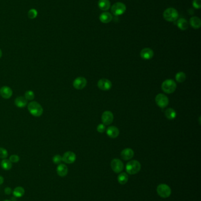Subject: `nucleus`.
<instances>
[{"label":"nucleus","mask_w":201,"mask_h":201,"mask_svg":"<svg viewBox=\"0 0 201 201\" xmlns=\"http://www.w3.org/2000/svg\"><path fill=\"white\" fill-rule=\"evenodd\" d=\"M171 188L166 184H160L157 187V193L160 197L167 198L171 195Z\"/></svg>","instance_id":"39448f33"},{"label":"nucleus","mask_w":201,"mask_h":201,"mask_svg":"<svg viewBox=\"0 0 201 201\" xmlns=\"http://www.w3.org/2000/svg\"><path fill=\"white\" fill-rule=\"evenodd\" d=\"M111 168L115 173H120L124 169L123 162L119 159H113L111 162Z\"/></svg>","instance_id":"6e6552de"},{"label":"nucleus","mask_w":201,"mask_h":201,"mask_svg":"<svg viewBox=\"0 0 201 201\" xmlns=\"http://www.w3.org/2000/svg\"><path fill=\"white\" fill-rule=\"evenodd\" d=\"M73 85L74 88L76 90H82L87 85V80L85 78L80 76L76 78L73 83Z\"/></svg>","instance_id":"f8f14e48"},{"label":"nucleus","mask_w":201,"mask_h":201,"mask_svg":"<svg viewBox=\"0 0 201 201\" xmlns=\"http://www.w3.org/2000/svg\"><path fill=\"white\" fill-rule=\"evenodd\" d=\"M4 201H11L10 200H8V199H7V200H4Z\"/></svg>","instance_id":"4c0bfd02"},{"label":"nucleus","mask_w":201,"mask_h":201,"mask_svg":"<svg viewBox=\"0 0 201 201\" xmlns=\"http://www.w3.org/2000/svg\"><path fill=\"white\" fill-rule=\"evenodd\" d=\"M126 10V7L123 3L118 2L114 3L111 8V11L116 16H119L123 14Z\"/></svg>","instance_id":"423d86ee"},{"label":"nucleus","mask_w":201,"mask_h":201,"mask_svg":"<svg viewBox=\"0 0 201 201\" xmlns=\"http://www.w3.org/2000/svg\"><path fill=\"white\" fill-rule=\"evenodd\" d=\"M12 162L9 159H4L1 162V167L6 171L10 170L12 168Z\"/></svg>","instance_id":"393cba45"},{"label":"nucleus","mask_w":201,"mask_h":201,"mask_svg":"<svg viewBox=\"0 0 201 201\" xmlns=\"http://www.w3.org/2000/svg\"><path fill=\"white\" fill-rule=\"evenodd\" d=\"M155 101L157 105L162 108L166 107L169 103V99L162 94H159L156 95L155 98Z\"/></svg>","instance_id":"0eeeda50"},{"label":"nucleus","mask_w":201,"mask_h":201,"mask_svg":"<svg viewBox=\"0 0 201 201\" xmlns=\"http://www.w3.org/2000/svg\"><path fill=\"white\" fill-rule=\"evenodd\" d=\"M190 25L195 29H199L201 27V21L200 18L198 17H193L190 19Z\"/></svg>","instance_id":"412c9836"},{"label":"nucleus","mask_w":201,"mask_h":201,"mask_svg":"<svg viewBox=\"0 0 201 201\" xmlns=\"http://www.w3.org/2000/svg\"><path fill=\"white\" fill-rule=\"evenodd\" d=\"M25 190L22 186L16 187L12 192V194L16 198H21L24 195Z\"/></svg>","instance_id":"5701e85b"},{"label":"nucleus","mask_w":201,"mask_h":201,"mask_svg":"<svg viewBox=\"0 0 201 201\" xmlns=\"http://www.w3.org/2000/svg\"><path fill=\"white\" fill-rule=\"evenodd\" d=\"M121 157L124 161L131 159L134 156V151L130 148H126L121 152Z\"/></svg>","instance_id":"2eb2a0df"},{"label":"nucleus","mask_w":201,"mask_h":201,"mask_svg":"<svg viewBox=\"0 0 201 201\" xmlns=\"http://www.w3.org/2000/svg\"><path fill=\"white\" fill-rule=\"evenodd\" d=\"M192 4L193 7L196 9H200L201 7V0H194Z\"/></svg>","instance_id":"473e14b6"},{"label":"nucleus","mask_w":201,"mask_h":201,"mask_svg":"<svg viewBox=\"0 0 201 201\" xmlns=\"http://www.w3.org/2000/svg\"><path fill=\"white\" fill-rule=\"evenodd\" d=\"M28 110L31 115L36 117L42 116L43 113V108L42 105L36 101H31L28 104Z\"/></svg>","instance_id":"f257e3e1"},{"label":"nucleus","mask_w":201,"mask_h":201,"mask_svg":"<svg viewBox=\"0 0 201 201\" xmlns=\"http://www.w3.org/2000/svg\"><path fill=\"white\" fill-rule=\"evenodd\" d=\"M106 133L110 138H116L119 135V130L116 126H109L107 129Z\"/></svg>","instance_id":"dca6fc26"},{"label":"nucleus","mask_w":201,"mask_h":201,"mask_svg":"<svg viewBox=\"0 0 201 201\" xmlns=\"http://www.w3.org/2000/svg\"><path fill=\"white\" fill-rule=\"evenodd\" d=\"M141 169V164L139 161L132 160L127 162L126 166L127 173L130 175H135L139 173Z\"/></svg>","instance_id":"f03ea898"},{"label":"nucleus","mask_w":201,"mask_h":201,"mask_svg":"<svg viewBox=\"0 0 201 201\" xmlns=\"http://www.w3.org/2000/svg\"><path fill=\"white\" fill-rule=\"evenodd\" d=\"M176 80L179 83L183 82L186 80V75L183 72H179L175 76Z\"/></svg>","instance_id":"bb28decb"},{"label":"nucleus","mask_w":201,"mask_h":201,"mask_svg":"<svg viewBox=\"0 0 201 201\" xmlns=\"http://www.w3.org/2000/svg\"><path fill=\"white\" fill-rule=\"evenodd\" d=\"M4 192L6 195H10L12 192V190L10 187H7L4 190Z\"/></svg>","instance_id":"f704fd0d"},{"label":"nucleus","mask_w":201,"mask_h":201,"mask_svg":"<svg viewBox=\"0 0 201 201\" xmlns=\"http://www.w3.org/2000/svg\"><path fill=\"white\" fill-rule=\"evenodd\" d=\"M162 90L167 94H172L176 89V84L172 80H166L162 84Z\"/></svg>","instance_id":"20e7f679"},{"label":"nucleus","mask_w":201,"mask_h":201,"mask_svg":"<svg viewBox=\"0 0 201 201\" xmlns=\"http://www.w3.org/2000/svg\"><path fill=\"white\" fill-rule=\"evenodd\" d=\"M8 152L6 149L3 148H0V158L1 159H6L8 157Z\"/></svg>","instance_id":"c756f323"},{"label":"nucleus","mask_w":201,"mask_h":201,"mask_svg":"<svg viewBox=\"0 0 201 201\" xmlns=\"http://www.w3.org/2000/svg\"><path fill=\"white\" fill-rule=\"evenodd\" d=\"M24 97L25 98V99L28 101H32L34 99V98L35 97V94L34 92L31 90H29V91H26L25 93V96Z\"/></svg>","instance_id":"cd10ccee"},{"label":"nucleus","mask_w":201,"mask_h":201,"mask_svg":"<svg viewBox=\"0 0 201 201\" xmlns=\"http://www.w3.org/2000/svg\"><path fill=\"white\" fill-rule=\"evenodd\" d=\"M4 179L2 176L0 175V185L4 183Z\"/></svg>","instance_id":"c9c22d12"},{"label":"nucleus","mask_w":201,"mask_h":201,"mask_svg":"<svg viewBox=\"0 0 201 201\" xmlns=\"http://www.w3.org/2000/svg\"><path fill=\"white\" fill-rule=\"evenodd\" d=\"M106 130V126L105 124H99L97 127V131L100 133H102V132H104Z\"/></svg>","instance_id":"72a5a7b5"},{"label":"nucleus","mask_w":201,"mask_h":201,"mask_svg":"<svg viewBox=\"0 0 201 201\" xmlns=\"http://www.w3.org/2000/svg\"><path fill=\"white\" fill-rule=\"evenodd\" d=\"M38 15V12L35 9H31L28 13V16L30 19H34Z\"/></svg>","instance_id":"c85d7f7f"},{"label":"nucleus","mask_w":201,"mask_h":201,"mask_svg":"<svg viewBox=\"0 0 201 201\" xmlns=\"http://www.w3.org/2000/svg\"><path fill=\"white\" fill-rule=\"evenodd\" d=\"M2 51H1V50L0 49V58L2 57Z\"/></svg>","instance_id":"e433bc0d"},{"label":"nucleus","mask_w":201,"mask_h":201,"mask_svg":"<svg viewBox=\"0 0 201 201\" xmlns=\"http://www.w3.org/2000/svg\"><path fill=\"white\" fill-rule=\"evenodd\" d=\"M165 116L167 119L169 120H174L176 116V111L172 108H168L165 111Z\"/></svg>","instance_id":"b1692460"},{"label":"nucleus","mask_w":201,"mask_h":201,"mask_svg":"<svg viewBox=\"0 0 201 201\" xmlns=\"http://www.w3.org/2000/svg\"><path fill=\"white\" fill-rule=\"evenodd\" d=\"M9 160L12 163H17L20 161V157L17 155H11Z\"/></svg>","instance_id":"2f4dec72"},{"label":"nucleus","mask_w":201,"mask_h":201,"mask_svg":"<svg viewBox=\"0 0 201 201\" xmlns=\"http://www.w3.org/2000/svg\"><path fill=\"white\" fill-rule=\"evenodd\" d=\"M97 86L102 91H108L112 88V84L110 81L105 78H103L98 81Z\"/></svg>","instance_id":"9d476101"},{"label":"nucleus","mask_w":201,"mask_h":201,"mask_svg":"<svg viewBox=\"0 0 201 201\" xmlns=\"http://www.w3.org/2000/svg\"><path fill=\"white\" fill-rule=\"evenodd\" d=\"M177 26L181 30H186L188 28V23L185 18H179L177 20Z\"/></svg>","instance_id":"4be33fe9"},{"label":"nucleus","mask_w":201,"mask_h":201,"mask_svg":"<svg viewBox=\"0 0 201 201\" xmlns=\"http://www.w3.org/2000/svg\"><path fill=\"white\" fill-rule=\"evenodd\" d=\"M57 173L61 177H64L68 173V168L65 164H60L57 167Z\"/></svg>","instance_id":"f3484780"},{"label":"nucleus","mask_w":201,"mask_h":201,"mask_svg":"<svg viewBox=\"0 0 201 201\" xmlns=\"http://www.w3.org/2000/svg\"><path fill=\"white\" fill-rule=\"evenodd\" d=\"M14 103L18 108H22L27 105L28 101L24 97H18L15 99Z\"/></svg>","instance_id":"a211bd4d"},{"label":"nucleus","mask_w":201,"mask_h":201,"mask_svg":"<svg viewBox=\"0 0 201 201\" xmlns=\"http://www.w3.org/2000/svg\"><path fill=\"white\" fill-rule=\"evenodd\" d=\"M0 95L4 99H9L12 96V90L9 86H2L0 89Z\"/></svg>","instance_id":"ddd939ff"},{"label":"nucleus","mask_w":201,"mask_h":201,"mask_svg":"<svg viewBox=\"0 0 201 201\" xmlns=\"http://www.w3.org/2000/svg\"><path fill=\"white\" fill-rule=\"evenodd\" d=\"M112 15L108 12H105L101 14L99 19L102 23H109L112 20Z\"/></svg>","instance_id":"6ab92c4d"},{"label":"nucleus","mask_w":201,"mask_h":201,"mask_svg":"<svg viewBox=\"0 0 201 201\" xmlns=\"http://www.w3.org/2000/svg\"><path fill=\"white\" fill-rule=\"evenodd\" d=\"M76 160V155L71 151H67L62 156V161L65 164H71L74 163Z\"/></svg>","instance_id":"1a4fd4ad"},{"label":"nucleus","mask_w":201,"mask_h":201,"mask_svg":"<svg viewBox=\"0 0 201 201\" xmlns=\"http://www.w3.org/2000/svg\"><path fill=\"white\" fill-rule=\"evenodd\" d=\"M113 118L114 116L112 112L109 111H105L101 115V121L105 125L111 124L113 121Z\"/></svg>","instance_id":"9b49d317"},{"label":"nucleus","mask_w":201,"mask_h":201,"mask_svg":"<svg viewBox=\"0 0 201 201\" xmlns=\"http://www.w3.org/2000/svg\"><path fill=\"white\" fill-rule=\"evenodd\" d=\"M62 156L60 155H54L53 158V162L55 164H60L62 162Z\"/></svg>","instance_id":"7c9ffc66"},{"label":"nucleus","mask_w":201,"mask_h":201,"mask_svg":"<svg viewBox=\"0 0 201 201\" xmlns=\"http://www.w3.org/2000/svg\"><path fill=\"white\" fill-rule=\"evenodd\" d=\"M154 55L153 50L149 48H145L143 49L141 52V57L146 60H149L152 59Z\"/></svg>","instance_id":"4468645a"},{"label":"nucleus","mask_w":201,"mask_h":201,"mask_svg":"<svg viewBox=\"0 0 201 201\" xmlns=\"http://www.w3.org/2000/svg\"><path fill=\"white\" fill-rule=\"evenodd\" d=\"M128 179L129 177L127 174L124 173H120L118 177V183L121 185H124L126 184L128 181Z\"/></svg>","instance_id":"a878e982"},{"label":"nucleus","mask_w":201,"mask_h":201,"mask_svg":"<svg viewBox=\"0 0 201 201\" xmlns=\"http://www.w3.org/2000/svg\"><path fill=\"white\" fill-rule=\"evenodd\" d=\"M98 6L101 10L107 11L110 8V2L109 0H99Z\"/></svg>","instance_id":"aec40b11"},{"label":"nucleus","mask_w":201,"mask_h":201,"mask_svg":"<svg viewBox=\"0 0 201 201\" xmlns=\"http://www.w3.org/2000/svg\"><path fill=\"white\" fill-rule=\"evenodd\" d=\"M164 19L169 22H174L177 20L179 14L178 12L174 8H168L163 14Z\"/></svg>","instance_id":"7ed1b4c3"}]
</instances>
